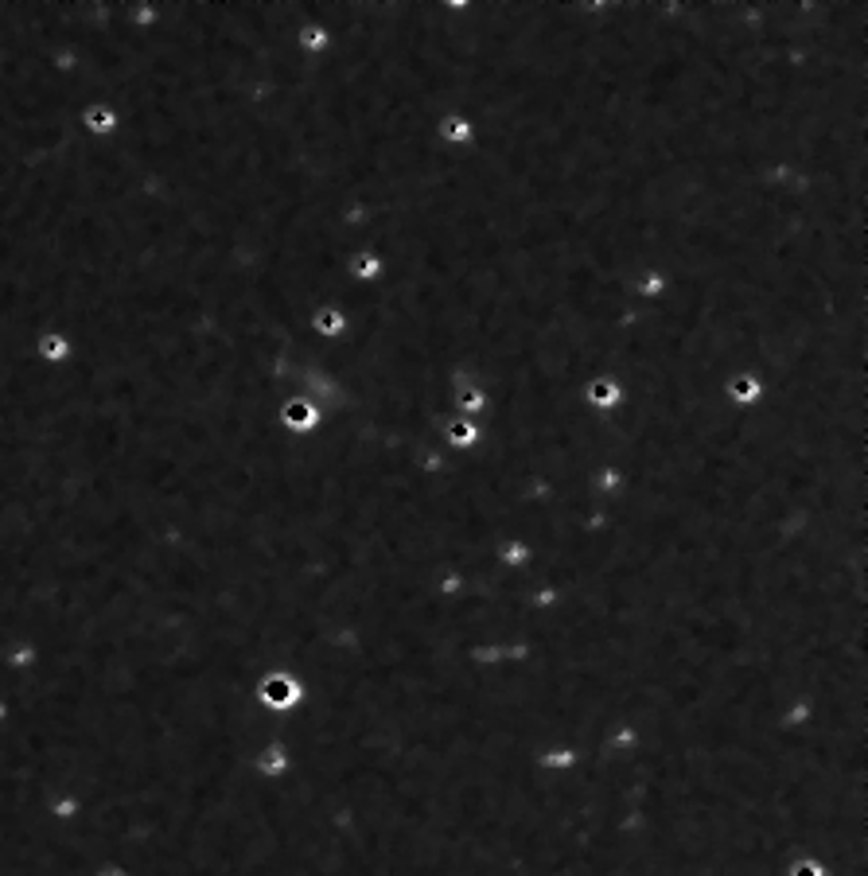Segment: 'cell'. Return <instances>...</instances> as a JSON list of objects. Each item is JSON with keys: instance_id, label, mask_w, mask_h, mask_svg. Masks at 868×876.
I'll use <instances>...</instances> for the list:
<instances>
[{"instance_id": "6da1fadb", "label": "cell", "mask_w": 868, "mask_h": 876, "mask_svg": "<svg viewBox=\"0 0 868 876\" xmlns=\"http://www.w3.org/2000/svg\"><path fill=\"white\" fill-rule=\"evenodd\" d=\"M269 697L273 701H292V682H285V678L277 682V678H273V682H269Z\"/></svg>"}, {"instance_id": "7a4b0ae2", "label": "cell", "mask_w": 868, "mask_h": 876, "mask_svg": "<svg viewBox=\"0 0 868 876\" xmlns=\"http://www.w3.org/2000/svg\"><path fill=\"white\" fill-rule=\"evenodd\" d=\"M794 876H818V868H814V865H798V868H794Z\"/></svg>"}]
</instances>
